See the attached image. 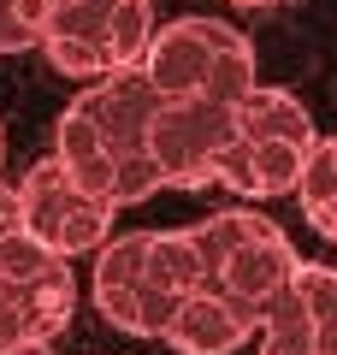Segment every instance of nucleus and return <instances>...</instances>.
Returning <instances> with one entry per match:
<instances>
[{"mask_svg": "<svg viewBox=\"0 0 337 355\" xmlns=\"http://www.w3.org/2000/svg\"><path fill=\"white\" fill-rule=\"evenodd\" d=\"M48 6H65V0H48Z\"/></svg>", "mask_w": 337, "mask_h": 355, "instance_id": "obj_27", "label": "nucleus"}, {"mask_svg": "<svg viewBox=\"0 0 337 355\" xmlns=\"http://www.w3.org/2000/svg\"><path fill=\"white\" fill-rule=\"evenodd\" d=\"M154 6L148 0H119V12L107 18V53H112V71H130V65L148 60V42H154Z\"/></svg>", "mask_w": 337, "mask_h": 355, "instance_id": "obj_17", "label": "nucleus"}, {"mask_svg": "<svg viewBox=\"0 0 337 355\" xmlns=\"http://www.w3.org/2000/svg\"><path fill=\"white\" fill-rule=\"evenodd\" d=\"M237 130V107L213 101V95H184V101H160L148 125V154L160 160L172 190H201L219 178V148Z\"/></svg>", "mask_w": 337, "mask_h": 355, "instance_id": "obj_2", "label": "nucleus"}, {"mask_svg": "<svg viewBox=\"0 0 337 355\" xmlns=\"http://www.w3.org/2000/svg\"><path fill=\"white\" fill-rule=\"evenodd\" d=\"M266 225H273V219H266V214H249V207H225V214H207L201 225H189L201 261H207V291H219L225 261H231V254H237L254 231H266Z\"/></svg>", "mask_w": 337, "mask_h": 355, "instance_id": "obj_14", "label": "nucleus"}, {"mask_svg": "<svg viewBox=\"0 0 337 355\" xmlns=\"http://www.w3.org/2000/svg\"><path fill=\"white\" fill-rule=\"evenodd\" d=\"M42 53L53 60V71L77 77V83H95L112 71V53L101 36H42Z\"/></svg>", "mask_w": 337, "mask_h": 355, "instance_id": "obj_18", "label": "nucleus"}, {"mask_svg": "<svg viewBox=\"0 0 337 355\" xmlns=\"http://www.w3.org/2000/svg\"><path fill=\"white\" fill-rule=\"evenodd\" d=\"M302 308L313 320V355H337V266H320V261H296L290 272Z\"/></svg>", "mask_w": 337, "mask_h": 355, "instance_id": "obj_16", "label": "nucleus"}, {"mask_svg": "<svg viewBox=\"0 0 337 355\" xmlns=\"http://www.w3.org/2000/svg\"><path fill=\"white\" fill-rule=\"evenodd\" d=\"M261 355H313V343H278V338H261Z\"/></svg>", "mask_w": 337, "mask_h": 355, "instance_id": "obj_24", "label": "nucleus"}, {"mask_svg": "<svg viewBox=\"0 0 337 355\" xmlns=\"http://www.w3.org/2000/svg\"><path fill=\"white\" fill-rule=\"evenodd\" d=\"M12 225H24V214H18V190H6V184H0V237H6Z\"/></svg>", "mask_w": 337, "mask_h": 355, "instance_id": "obj_23", "label": "nucleus"}, {"mask_svg": "<svg viewBox=\"0 0 337 355\" xmlns=\"http://www.w3.org/2000/svg\"><path fill=\"white\" fill-rule=\"evenodd\" d=\"M53 154L65 160V172H71L89 196L112 202V166H119V154H112V142L101 137V125H95V119H89L77 101L60 113V130H53Z\"/></svg>", "mask_w": 337, "mask_h": 355, "instance_id": "obj_8", "label": "nucleus"}, {"mask_svg": "<svg viewBox=\"0 0 337 355\" xmlns=\"http://www.w3.org/2000/svg\"><path fill=\"white\" fill-rule=\"evenodd\" d=\"M18 214H24V231H36L48 249L60 254H95L101 243L112 237V214L119 207L101 202V196H89L83 184H77L71 172H65L60 154H48V160H36L24 172V184H18Z\"/></svg>", "mask_w": 337, "mask_h": 355, "instance_id": "obj_1", "label": "nucleus"}, {"mask_svg": "<svg viewBox=\"0 0 337 355\" xmlns=\"http://www.w3.org/2000/svg\"><path fill=\"white\" fill-rule=\"evenodd\" d=\"M160 101H166V95L148 83L142 65H130V71H107V77H95V83H83V95H77V107L101 125V137L112 142V154L148 148V125H154V113H160Z\"/></svg>", "mask_w": 337, "mask_h": 355, "instance_id": "obj_3", "label": "nucleus"}, {"mask_svg": "<svg viewBox=\"0 0 337 355\" xmlns=\"http://www.w3.org/2000/svg\"><path fill=\"white\" fill-rule=\"evenodd\" d=\"M207 65H213V48L201 36V24L196 18H178V24L154 30L142 71H148V83L160 89L166 101H184V95H201L207 89Z\"/></svg>", "mask_w": 337, "mask_h": 355, "instance_id": "obj_7", "label": "nucleus"}, {"mask_svg": "<svg viewBox=\"0 0 337 355\" xmlns=\"http://www.w3.org/2000/svg\"><path fill=\"white\" fill-rule=\"evenodd\" d=\"M296 202H302V214H308V225L320 237H337V137H320L308 148Z\"/></svg>", "mask_w": 337, "mask_h": 355, "instance_id": "obj_15", "label": "nucleus"}, {"mask_svg": "<svg viewBox=\"0 0 337 355\" xmlns=\"http://www.w3.org/2000/svg\"><path fill=\"white\" fill-rule=\"evenodd\" d=\"M71 308H77V279H71V254H60L42 279L24 284V338L53 343L71 326Z\"/></svg>", "mask_w": 337, "mask_h": 355, "instance_id": "obj_12", "label": "nucleus"}, {"mask_svg": "<svg viewBox=\"0 0 337 355\" xmlns=\"http://www.w3.org/2000/svg\"><path fill=\"white\" fill-rule=\"evenodd\" d=\"M154 190H166L160 160H154L148 148H125L119 166H112V207H137V202H148Z\"/></svg>", "mask_w": 337, "mask_h": 355, "instance_id": "obj_19", "label": "nucleus"}, {"mask_svg": "<svg viewBox=\"0 0 337 355\" xmlns=\"http://www.w3.org/2000/svg\"><path fill=\"white\" fill-rule=\"evenodd\" d=\"M196 24H201V36H207V48H213L207 89H201V95H213V101H225V107H237L243 95L261 83V77H254V48H249V36H243L237 24H219V18H196Z\"/></svg>", "mask_w": 337, "mask_h": 355, "instance_id": "obj_11", "label": "nucleus"}, {"mask_svg": "<svg viewBox=\"0 0 337 355\" xmlns=\"http://www.w3.org/2000/svg\"><path fill=\"white\" fill-rule=\"evenodd\" d=\"M178 302H184V296L160 291V284H148V279H137V284H101V291H95L101 320L119 326V331H130V338H166Z\"/></svg>", "mask_w": 337, "mask_h": 355, "instance_id": "obj_9", "label": "nucleus"}, {"mask_svg": "<svg viewBox=\"0 0 337 355\" xmlns=\"http://www.w3.org/2000/svg\"><path fill=\"white\" fill-rule=\"evenodd\" d=\"M254 331H261V314L254 308L231 302L225 291H189L178 302V314H172L166 343L178 355H237Z\"/></svg>", "mask_w": 337, "mask_h": 355, "instance_id": "obj_4", "label": "nucleus"}, {"mask_svg": "<svg viewBox=\"0 0 337 355\" xmlns=\"http://www.w3.org/2000/svg\"><path fill=\"white\" fill-rule=\"evenodd\" d=\"M0 355H53V343H36V338H24V343H0Z\"/></svg>", "mask_w": 337, "mask_h": 355, "instance_id": "obj_25", "label": "nucleus"}, {"mask_svg": "<svg viewBox=\"0 0 337 355\" xmlns=\"http://www.w3.org/2000/svg\"><path fill=\"white\" fill-rule=\"evenodd\" d=\"M231 6H249V12H261V6H278V0H231Z\"/></svg>", "mask_w": 337, "mask_h": 355, "instance_id": "obj_26", "label": "nucleus"}, {"mask_svg": "<svg viewBox=\"0 0 337 355\" xmlns=\"http://www.w3.org/2000/svg\"><path fill=\"white\" fill-rule=\"evenodd\" d=\"M53 261H60V249H48V243H42L36 231H24V225H12L6 237H0V272H6V279H18V284L42 279Z\"/></svg>", "mask_w": 337, "mask_h": 355, "instance_id": "obj_20", "label": "nucleus"}, {"mask_svg": "<svg viewBox=\"0 0 337 355\" xmlns=\"http://www.w3.org/2000/svg\"><path fill=\"white\" fill-rule=\"evenodd\" d=\"M296 261L302 254L290 249V237H284V225H266V231H254L249 243H243L231 261H225V272H219V291L231 296V302H243V308H254L261 314L266 308V296H278L290 284V272H296Z\"/></svg>", "mask_w": 337, "mask_h": 355, "instance_id": "obj_6", "label": "nucleus"}, {"mask_svg": "<svg viewBox=\"0 0 337 355\" xmlns=\"http://www.w3.org/2000/svg\"><path fill=\"white\" fill-rule=\"evenodd\" d=\"M237 130H243L249 142H302V148L320 142L308 107H302L290 89H261V83L237 101Z\"/></svg>", "mask_w": 337, "mask_h": 355, "instance_id": "obj_10", "label": "nucleus"}, {"mask_svg": "<svg viewBox=\"0 0 337 355\" xmlns=\"http://www.w3.org/2000/svg\"><path fill=\"white\" fill-rule=\"evenodd\" d=\"M148 284H160L172 296L207 291V261H201L189 231H148Z\"/></svg>", "mask_w": 337, "mask_h": 355, "instance_id": "obj_13", "label": "nucleus"}, {"mask_svg": "<svg viewBox=\"0 0 337 355\" xmlns=\"http://www.w3.org/2000/svg\"><path fill=\"white\" fill-rule=\"evenodd\" d=\"M0 343H24V284L0 272Z\"/></svg>", "mask_w": 337, "mask_h": 355, "instance_id": "obj_22", "label": "nucleus"}, {"mask_svg": "<svg viewBox=\"0 0 337 355\" xmlns=\"http://www.w3.org/2000/svg\"><path fill=\"white\" fill-rule=\"evenodd\" d=\"M302 166H308V148L302 142H249V137H231L219 148V178L231 196L254 202V196H296L302 184Z\"/></svg>", "mask_w": 337, "mask_h": 355, "instance_id": "obj_5", "label": "nucleus"}, {"mask_svg": "<svg viewBox=\"0 0 337 355\" xmlns=\"http://www.w3.org/2000/svg\"><path fill=\"white\" fill-rule=\"evenodd\" d=\"M48 0H0V53H24L42 48V30H48Z\"/></svg>", "mask_w": 337, "mask_h": 355, "instance_id": "obj_21", "label": "nucleus"}]
</instances>
